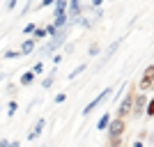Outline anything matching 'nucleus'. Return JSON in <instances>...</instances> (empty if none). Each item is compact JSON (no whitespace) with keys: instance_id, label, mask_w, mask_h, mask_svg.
<instances>
[{"instance_id":"obj_7","label":"nucleus","mask_w":154,"mask_h":147,"mask_svg":"<svg viewBox=\"0 0 154 147\" xmlns=\"http://www.w3.org/2000/svg\"><path fill=\"white\" fill-rule=\"evenodd\" d=\"M44 127H46V120H44V117H37V122L32 124L30 133H28V140H30V142H35V140L39 138V136L44 133Z\"/></svg>"},{"instance_id":"obj_23","label":"nucleus","mask_w":154,"mask_h":147,"mask_svg":"<svg viewBox=\"0 0 154 147\" xmlns=\"http://www.w3.org/2000/svg\"><path fill=\"white\" fill-rule=\"evenodd\" d=\"M149 131H152V129H143L140 133H138V140H143V142L149 140Z\"/></svg>"},{"instance_id":"obj_8","label":"nucleus","mask_w":154,"mask_h":147,"mask_svg":"<svg viewBox=\"0 0 154 147\" xmlns=\"http://www.w3.org/2000/svg\"><path fill=\"white\" fill-rule=\"evenodd\" d=\"M35 46H37V41L35 39H23V44H21V48H19V53H21V58L23 55H30V53H35Z\"/></svg>"},{"instance_id":"obj_20","label":"nucleus","mask_w":154,"mask_h":147,"mask_svg":"<svg viewBox=\"0 0 154 147\" xmlns=\"http://www.w3.org/2000/svg\"><path fill=\"white\" fill-rule=\"evenodd\" d=\"M99 51H101V46L97 44H90V48H88V55H90V58H97V55H99Z\"/></svg>"},{"instance_id":"obj_31","label":"nucleus","mask_w":154,"mask_h":147,"mask_svg":"<svg viewBox=\"0 0 154 147\" xmlns=\"http://www.w3.org/2000/svg\"><path fill=\"white\" fill-rule=\"evenodd\" d=\"M131 147H145V142H143V140H134V145H131Z\"/></svg>"},{"instance_id":"obj_28","label":"nucleus","mask_w":154,"mask_h":147,"mask_svg":"<svg viewBox=\"0 0 154 147\" xmlns=\"http://www.w3.org/2000/svg\"><path fill=\"white\" fill-rule=\"evenodd\" d=\"M14 92H16V85H14V83H9V85H7V94H9V96H14Z\"/></svg>"},{"instance_id":"obj_14","label":"nucleus","mask_w":154,"mask_h":147,"mask_svg":"<svg viewBox=\"0 0 154 147\" xmlns=\"http://www.w3.org/2000/svg\"><path fill=\"white\" fill-rule=\"evenodd\" d=\"M46 37H48V35H46L44 26H37L35 30H32V39H35V41H42V39H46Z\"/></svg>"},{"instance_id":"obj_18","label":"nucleus","mask_w":154,"mask_h":147,"mask_svg":"<svg viewBox=\"0 0 154 147\" xmlns=\"http://www.w3.org/2000/svg\"><path fill=\"white\" fill-rule=\"evenodd\" d=\"M2 58H5V60H19V58H21V53H19V51H14V48H7V51L2 53Z\"/></svg>"},{"instance_id":"obj_9","label":"nucleus","mask_w":154,"mask_h":147,"mask_svg":"<svg viewBox=\"0 0 154 147\" xmlns=\"http://www.w3.org/2000/svg\"><path fill=\"white\" fill-rule=\"evenodd\" d=\"M51 21H53L51 26L55 28V30H62L64 26H69V19H67V12H64V14H58V16H53Z\"/></svg>"},{"instance_id":"obj_13","label":"nucleus","mask_w":154,"mask_h":147,"mask_svg":"<svg viewBox=\"0 0 154 147\" xmlns=\"http://www.w3.org/2000/svg\"><path fill=\"white\" fill-rule=\"evenodd\" d=\"M16 113H19V101H16V99H9V101H7V117H9V120H12L14 115H16Z\"/></svg>"},{"instance_id":"obj_25","label":"nucleus","mask_w":154,"mask_h":147,"mask_svg":"<svg viewBox=\"0 0 154 147\" xmlns=\"http://www.w3.org/2000/svg\"><path fill=\"white\" fill-rule=\"evenodd\" d=\"M53 2H55V0H42V2L37 5V9H46V7H53Z\"/></svg>"},{"instance_id":"obj_15","label":"nucleus","mask_w":154,"mask_h":147,"mask_svg":"<svg viewBox=\"0 0 154 147\" xmlns=\"http://www.w3.org/2000/svg\"><path fill=\"white\" fill-rule=\"evenodd\" d=\"M120 46H122V39H115V41H113V44H110L108 46V48H106V58H113V55H115V51H117V48H120Z\"/></svg>"},{"instance_id":"obj_1","label":"nucleus","mask_w":154,"mask_h":147,"mask_svg":"<svg viewBox=\"0 0 154 147\" xmlns=\"http://www.w3.org/2000/svg\"><path fill=\"white\" fill-rule=\"evenodd\" d=\"M69 30H71V26H64L62 30H58L55 35L51 37V41L44 46V53L48 55V53H53V51H58L62 44H67V35H69Z\"/></svg>"},{"instance_id":"obj_26","label":"nucleus","mask_w":154,"mask_h":147,"mask_svg":"<svg viewBox=\"0 0 154 147\" xmlns=\"http://www.w3.org/2000/svg\"><path fill=\"white\" fill-rule=\"evenodd\" d=\"M101 5H103V0H92V2H90L92 9H101Z\"/></svg>"},{"instance_id":"obj_30","label":"nucleus","mask_w":154,"mask_h":147,"mask_svg":"<svg viewBox=\"0 0 154 147\" xmlns=\"http://www.w3.org/2000/svg\"><path fill=\"white\" fill-rule=\"evenodd\" d=\"M7 147H21V142L19 140H9V142H7Z\"/></svg>"},{"instance_id":"obj_17","label":"nucleus","mask_w":154,"mask_h":147,"mask_svg":"<svg viewBox=\"0 0 154 147\" xmlns=\"http://www.w3.org/2000/svg\"><path fill=\"white\" fill-rule=\"evenodd\" d=\"M53 81H55V67H53V69H51V74H48V76H46L44 81H42V87H44V90L53 87Z\"/></svg>"},{"instance_id":"obj_6","label":"nucleus","mask_w":154,"mask_h":147,"mask_svg":"<svg viewBox=\"0 0 154 147\" xmlns=\"http://www.w3.org/2000/svg\"><path fill=\"white\" fill-rule=\"evenodd\" d=\"M152 87H154V64H147L140 76V90L143 92H152Z\"/></svg>"},{"instance_id":"obj_21","label":"nucleus","mask_w":154,"mask_h":147,"mask_svg":"<svg viewBox=\"0 0 154 147\" xmlns=\"http://www.w3.org/2000/svg\"><path fill=\"white\" fill-rule=\"evenodd\" d=\"M35 28H37V23H35V21H30V23H26V26H23V35H26V37H30Z\"/></svg>"},{"instance_id":"obj_12","label":"nucleus","mask_w":154,"mask_h":147,"mask_svg":"<svg viewBox=\"0 0 154 147\" xmlns=\"http://www.w3.org/2000/svg\"><path fill=\"white\" fill-rule=\"evenodd\" d=\"M110 113L106 110V113H101V117H99V122H97V131H106V127H108V122H110Z\"/></svg>"},{"instance_id":"obj_10","label":"nucleus","mask_w":154,"mask_h":147,"mask_svg":"<svg viewBox=\"0 0 154 147\" xmlns=\"http://www.w3.org/2000/svg\"><path fill=\"white\" fill-rule=\"evenodd\" d=\"M35 78H37V76H35V74H32V71L28 69V71H23V74H21L19 85H21V87H30V85L35 83Z\"/></svg>"},{"instance_id":"obj_4","label":"nucleus","mask_w":154,"mask_h":147,"mask_svg":"<svg viewBox=\"0 0 154 147\" xmlns=\"http://www.w3.org/2000/svg\"><path fill=\"white\" fill-rule=\"evenodd\" d=\"M134 94H136V87H129L127 96H124V99H120V103H117L115 117H124V120L129 117V113H131V101H134Z\"/></svg>"},{"instance_id":"obj_32","label":"nucleus","mask_w":154,"mask_h":147,"mask_svg":"<svg viewBox=\"0 0 154 147\" xmlns=\"http://www.w3.org/2000/svg\"><path fill=\"white\" fill-rule=\"evenodd\" d=\"M122 147H124V145H122Z\"/></svg>"},{"instance_id":"obj_22","label":"nucleus","mask_w":154,"mask_h":147,"mask_svg":"<svg viewBox=\"0 0 154 147\" xmlns=\"http://www.w3.org/2000/svg\"><path fill=\"white\" fill-rule=\"evenodd\" d=\"M32 74H35V76H42V74H44V62H35V67H32Z\"/></svg>"},{"instance_id":"obj_5","label":"nucleus","mask_w":154,"mask_h":147,"mask_svg":"<svg viewBox=\"0 0 154 147\" xmlns=\"http://www.w3.org/2000/svg\"><path fill=\"white\" fill-rule=\"evenodd\" d=\"M149 99V92H136L134 94V101H131V115L134 117H143V108Z\"/></svg>"},{"instance_id":"obj_19","label":"nucleus","mask_w":154,"mask_h":147,"mask_svg":"<svg viewBox=\"0 0 154 147\" xmlns=\"http://www.w3.org/2000/svg\"><path fill=\"white\" fill-rule=\"evenodd\" d=\"M143 115H147V117H152V115H154V101H152V99H147L145 108H143Z\"/></svg>"},{"instance_id":"obj_27","label":"nucleus","mask_w":154,"mask_h":147,"mask_svg":"<svg viewBox=\"0 0 154 147\" xmlns=\"http://www.w3.org/2000/svg\"><path fill=\"white\" fill-rule=\"evenodd\" d=\"M60 62H62V55H60V53H55V55H53V67H58Z\"/></svg>"},{"instance_id":"obj_2","label":"nucleus","mask_w":154,"mask_h":147,"mask_svg":"<svg viewBox=\"0 0 154 147\" xmlns=\"http://www.w3.org/2000/svg\"><path fill=\"white\" fill-rule=\"evenodd\" d=\"M106 131H108V140H113V138H122L124 131H127V120H124V117H110Z\"/></svg>"},{"instance_id":"obj_11","label":"nucleus","mask_w":154,"mask_h":147,"mask_svg":"<svg viewBox=\"0 0 154 147\" xmlns=\"http://www.w3.org/2000/svg\"><path fill=\"white\" fill-rule=\"evenodd\" d=\"M67 5H69V0H55V2H53V16L64 14L67 12Z\"/></svg>"},{"instance_id":"obj_3","label":"nucleus","mask_w":154,"mask_h":147,"mask_svg":"<svg viewBox=\"0 0 154 147\" xmlns=\"http://www.w3.org/2000/svg\"><path fill=\"white\" fill-rule=\"evenodd\" d=\"M110 94H113V87L101 90V92H99V94H97L94 99H92V101H90V103H88V106L83 108V113H81V115H83V117H90V115H92V110H94V108H99V106H101V103L106 101V99H110Z\"/></svg>"},{"instance_id":"obj_16","label":"nucleus","mask_w":154,"mask_h":147,"mask_svg":"<svg viewBox=\"0 0 154 147\" xmlns=\"http://www.w3.org/2000/svg\"><path fill=\"white\" fill-rule=\"evenodd\" d=\"M85 69H88V62H81V64H78V67H76V69H74V71H69V81H74V78H78V76H81V74H83Z\"/></svg>"},{"instance_id":"obj_29","label":"nucleus","mask_w":154,"mask_h":147,"mask_svg":"<svg viewBox=\"0 0 154 147\" xmlns=\"http://www.w3.org/2000/svg\"><path fill=\"white\" fill-rule=\"evenodd\" d=\"M16 2H19V0H7V9H14V7H16Z\"/></svg>"},{"instance_id":"obj_24","label":"nucleus","mask_w":154,"mask_h":147,"mask_svg":"<svg viewBox=\"0 0 154 147\" xmlns=\"http://www.w3.org/2000/svg\"><path fill=\"white\" fill-rule=\"evenodd\" d=\"M53 101H55V103H64V101H67V92H60V94H55V96H53Z\"/></svg>"}]
</instances>
